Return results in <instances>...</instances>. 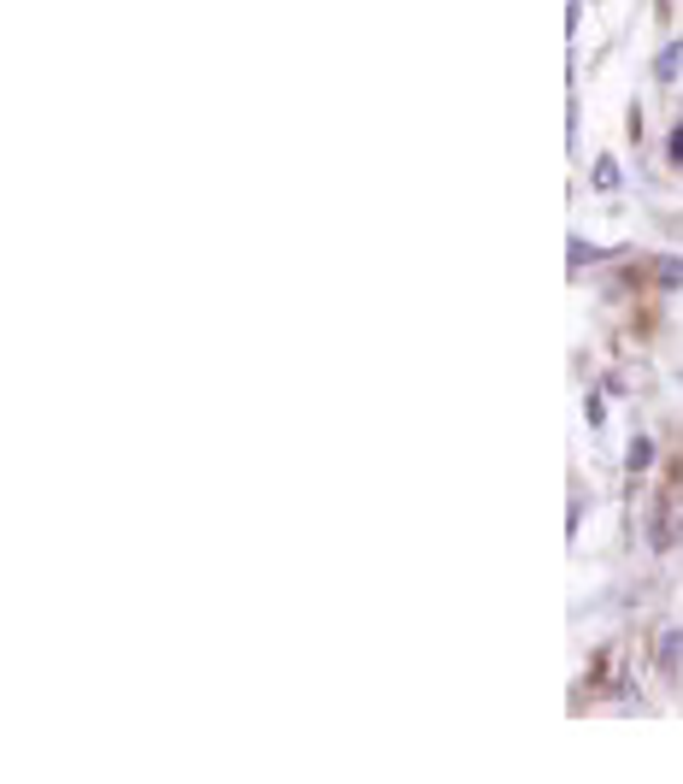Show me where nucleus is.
Here are the masks:
<instances>
[{
  "label": "nucleus",
  "mask_w": 683,
  "mask_h": 784,
  "mask_svg": "<svg viewBox=\"0 0 683 784\" xmlns=\"http://www.w3.org/2000/svg\"><path fill=\"white\" fill-rule=\"evenodd\" d=\"M678 71H683V41H666L660 60H654V77H660V83H678Z\"/></svg>",
  "instance_id": "nucleus-1"
},
{
  "label": "nucleus",
  "mask_w": 683,
  "mask_h": 784,
  "mask_svg": "<svg viewBox=\"0 0 683 784\" xmlns=\"http://www.w3.org/2000/svg\"><path fill=\"white\" fill-rule=\"evenodd\" d=\"M624 467H631V472H648V467H654V443H648V437H631V448H624Z\"/></svg>",
  "instance_id": "nucleus-2"
},
{
  "label": "nucleus",
  "mask_w": 683,
  "mask_h": 784,
  "mask_svg": "<svg viewBox=\"0 0 683 784\" xmlns=\"http://www.w3.org/2000/svg\"><path fill=\"white\" fill-rule=\"evenodd\" d=\"M595 189H619V159L613 154L595 159Z\"/></svg>",
  "instance_id": "nucleus-3"
},
{
  "label": "nucleus",
  "mask_w": 683,
  "mask_h": 784,
  "mask_svg": "<svg viewBox=\"0 0 683 784\" xmlns=\"http://www.w3.org/2000/svg\"><path fill=\"white\" fill-rule=\"evenodd\" d=\"M660 284H666V289H683V260H678V254L660 260Z\"/></svg>",
  "instance_id": "nucleus-4"
},
{
  "label": "nucleus",
  "mask_w": 683,
  "mask_h": 784,
  "mask_svg": "<svg viewBox=\"0 0 683 784\" xmlns=\"http://www.w3.org/2000/svg\"><path fill=\"white\" fill-rule=\"evenodd\" d=\"M584 419H589V425H601V419H607V408H601V396H589V401H584Z\"/></svg>",
  "instance_id": "nucleus-5"
},
{
  "label": "nucleus",
  "mask_w": 683,
  "mask_h": 784,
  "mask_svg": "<svg viewBox=\"0 0 683 784\" xmlns=\"http://www.w3.org/2000/svg\"><path fill=\"white\" fill-rule=\"evenodd\" d=\"M666 154H672V166H683V124L672 130V142H666Z\"/></svg>",
  "instance_id": "nucleus-6"
}]
</instances>
